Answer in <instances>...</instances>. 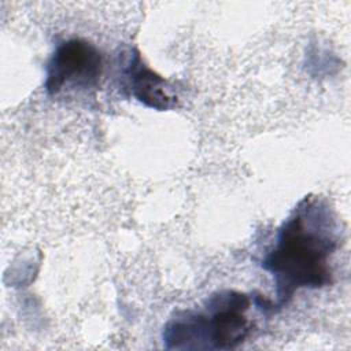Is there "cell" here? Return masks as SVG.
<instances>
[{
	"instance_id": "cell-1",
	"label": "cell",
	"mask_w": 351,
	"mask_h": 351,
	"mask_svg": "<svg viewBox=\"0 0 351 351\" xmlns=\"http://www.w3.org/2000/svg\"><path fill=\"white\" fill-rule=\"evenodd\" d=\"M336 219L317 196H304L282 222L273 248L262 261L276 287L277 306L287 304L303 288L332 282L330 258L337 248Z\"/></svg>"
},
{
	"instance_id": "cell-2",
	"label": "cell",
	"mask_w": 351,
	"mask_h": 351,
	"mask_svg": "<svg viewBox=\"0 0 351 351\" xmlns=\"http://www.w3.org/2000/svg\"><path fill=\"white\" fill-rule=\"evenodd\" d=\"M251 300L245 293L223 291L213 295L203 311H185L163 329L167 348L230 350L248 336L251 324L245 313Z\"/></svg>"
},
{
	"instance_id": "cell-3",
	"label": "cell",
	"mask_w": 351,
	"mask_h": 351,
	"mask_svg": "<svg viewBox=\"0 0 351 351\" xmlns=\"http://www.w3.org/2000/svg\"><path fill=\"white\" fill-rule=\"evenodd\" d=\"M101 70L99 49L82 38H70L60 43L48 60L44 86L51 96L64 90H86L99 84Z\"/></svg>"
},
{
	"instance_id": "cell-4",
	"label": "cell",
	"mask_w": 351,
	"mask_h": 351,
	"mask_svg": "<svg viewBox=\"0 0 351 351\" xmlns=\"http://www.w3.org/2000/svg\"><path fill=\"white\" fill-rule=\"evenodd\" d=\"M126 78L132 95L144 106L159 111L177 106V96L169 82L147 67L138 53L133 55Z\"/></svg>"
}]
</instances>
